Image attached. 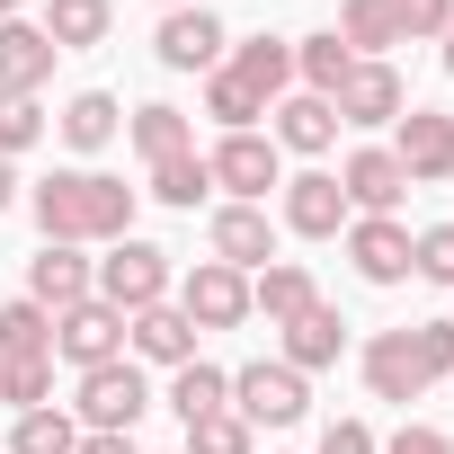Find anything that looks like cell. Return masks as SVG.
<instances>
[{
  "label": "cell",
  "instance_id": "cell-1",
  "mask_svg": "<svg viewBox=\"0 0 454 454\" xmlns=\"http://www.w3.org/2000/svg\"><path fill=\"white\" fill-rule=\"evenodd\" d=\"M36 232H45V241H72V250L125 241V232H134V187L107 178V169H54V178L36 187Z\"/></svg>",
  "mask_w": 454,
  "mask_h": 454
},
{
  "label": "cell",
  "instance_id": "cell-2",
  "mask_svg": "<svg viewBox=\"0 0 454 454\" xmlns=\"http://www.w3.org/2000/svg\"><path fill=\"white\" fill-rule=\"evenodd\" d=\"M98 303H116L125 321L134 312H152V303H169V250H152V241H107V259H98Z\"/></svg>",
  "mask_w": 454,
  "mask_h": 454
},
{
  "label": "cell",
  "instance_id": "cell-3",
  "mask_svg": "<svg viewBox=\"0 0 454 454\" xmlns=\"http://www.w3.org/2000/svg\"><path fill=\"white\" fill-rule=\"evenodd\" d=\"M152 410V383H143V365L134 356H116V365H90L81 374V436H134V419Z\"/></svg>",
  "mask_w": 454,
  "mask_h": 454
},
{
  "label": "cell",
  "instance_id": "cell-4",
  "mask_svg": "<svg viewBox=\"0 0 454 454\" xmlns=\"http://www.w3.org/2000/svg\"><path fill=\"white\" fill-rule=\"evenodd\" d=\"M169 303L196 321V339H205V330H241V321H250V277L223 268V259H196V268L169 286Z\"/></svg>",
  "mask_w": 454,
  "mask_h": 454
},
{
  "label": "cell",
  "instance_id": "cell-5",
  "mask_svg": "<svg viewBox=\"0 0 454 454\" xmlns=\"http://www.w3.org/2000/svg\"><path fill=\"white\" fill-rule=\"evenodd\" d=\"M303 410H312V392H303V374H294L286 356H259V365L232 374V419H250V427H294Z\"/></svg>",
  "mask_w": 454,
  "mask_h": 454
},
{
  "label": "cell",
  "instance_id": "cell-6",
  "mask_svg": "<svg viewBox=\"0 0 454 454\" xmlns=\"http://www.w3.org/2000/svg\"><path fill=\"white\" fill-rule=\"evenodd\" d=\"M54 356L81 365V374H90V365H116V356H125V312L98 303V294L72 303V312H54Z\"/></svg>",
  "mask_w": 454,
  "mask_h": 454
},
{
  "label": "cell",
  "instance_id": "cell-7",
  "mask_svg": "<svg viewBox=\"0 0 454 454\" xmlns=\"http://www.w3.org/2000/svg\"><path fill=\"white\" fill-rule=\"evenodd\" d=\"M223 45H232V36H223V19L205 10V0H196V10H160V27H152V54L169 72H223Z\"/></svg>",
  "mask_w": 454,
  "mask_h": 454
},
{
  "label": "cell",
  "instance_id": "cell-8",
  "mask_svg": "<svg viewBox=\"0 0 454 454\" xmlns=\"http://www.w3.org/2000/svg\"><path fill=\"white\" fill-rule=\"evenodd\" d=\"M205 169H214V187L232 196V205H259L268 187H286V178H277V143H268V134H223V143L205 152Z\"/></svg>",
  "mask_w": 454,
  "mask_h": 454
},
{
  "label": "cell",
  "instance_id": "cell-9",
  "mask_svg": "<svg viewBox=\"0 0 454 454\" xmlns=\"http://www.w3.org/2000/svg\"><path fill=\"white\" fill-rule=\"evenodd\" d=\"M205 250H214L223 268L259 277V268L277 259V223H268V205H214V223H205Z\"/></svg>",
  "mask_w": 454,
  "mask_h": 454
},
{
  "label": "cell",
  "instance_id": "cell-10",
  "mask_svg": "<svg viewBox=\"0 0 454 454\" xmlns=\"http://www.w3.org/2000/svg\"><path fill=\"white\" fill-rule=\"evenodd\" d=\"M392 160L410 169V187L454 178V116H436V107H401V143H392Z\"/></svg>",
  "mask_w": 454,
  "mask_h": 454
},
{
  "label": "cell",
  "instance_id": "cell-11",
  "mask_svg": "<svg viewBox=\"0 0 454 454\" xmlns=\"http://www.w3.org/2000/svg\"><path fill=\"white\" fill-rule=\"evenodd\" d=\"M98 294V268L72 250V241H45L36 259H27V303H45V312H72V303H90Z\"/></svg>",
  "mask_w": 454,
  "mask_h": 454
},
{
  "label": "cell",
  "instance_id": "cell-12",
  "mask_svg": "<svg viewBox=\"0 0 454 454\" xmlns=\"http://www.w3.org/2000/svg\"><path fill=\"white\" fill-rule=\"evenodd\" d=\"M54 81V36L36 19H0V98H36Z\"/></svg>",
  "mask_w": 454,
  "mask_h": 454
},
{
  "label": "cell",
  "instance_id": "cell-13",
  "mask_svg": "<svg viewBox=\"0 0 454 454\" xmlns=\"http://www.w3.org/2000/svg\"><path fill=\"white\" fill-rule=\"evenodd\" d=\"M339 125H401V107H410V90H401V72L392 63H356L348 81H339Z\"/></svg>",
  "mask_w": 454,
  "mask_h": 454
},
{
  "label": "cell",
  "instance_id": "cell-14",
  "mask_svg": "<svg viewBox=\"0 0 454 454\" xmlns=\"http://www.w3.org/2000/svg\"><path fill=\"white\" fill-rule=\"evenodd\" d=\"M339 196H348V214H392V205L410 196V169H401L383 143H365V152H348V169H339Z\"/></svg>",
  "mask_w": 454,
  "mask_h": 454
},
{
  "label": "cell",
  "instance_id": "cell-15",
  "mask_svg": "<svg viewBox=\"0 0 454 454\" xmlns=\"http://www.w3.org/2000/svg\"><path fill=\"white\" fill-rule=\"evenodd\" d=\"M348 259H356L365 286H401L410 277V232H401L392 214H356L348 223Z\"/></svg>",
  "mask_w": 454,
  "mask_h": 454
},
{
  "label": "cell",
  "instance_id": "cell-16",
  "mask_svg": "<svg viewBox=\"0 0 454 454\" xmlns=\"http://www.w3.org/2000/svg\"><path fill=\"white\" fill-rule=\"evenodd\" d=\"M365 392H374V401H401V410H410V401L427 392L410 330H374V339H365Z\"/></svg>",
  "mask_w": 454,
  "mask_h": 454
},
{
  "label": "cell",
  "instance_id": "cell-17",
  "mask_svg": "<svg viewBox=\"0 0 454 454\" xmlns=\"http://www.w3.org/2000/svg\"><path fill=\"white\" fill-rule=\"evenodd\" d=\"M286 232H303V241H330V232H348V196H339V178H330V169H303V178H286Z\"/></svg>",
  "mask_w": 454,
  "mask_h": 454
},
{
  "label": "cell",
  "instance_id": "cell-18",
  "mask_svg": "<svg viewBox=\"0 0 454 454\" xmlns=\"http://www.w3.org/2000/svg\"><path fill=\"white\" fill-rule=\"evenodd\" d=\"M125 348H134L143 365H169V374H178V365L196 356V321H187L178 303H152V312L125 321Z\"/></svg>",
  "mask_w": 454,
  "mask_h": 454
},
{
  "label": "cell",
  "instance_id": "cell-19",
  "mask_svg": "<svg viewBox=\"0 0 454 454\" xmlns=\"http://www.w3.org/2000/svg\"><path fill=\"white\" fill-rule=\"evenodd\" d=\"M286 330V365L294 374H321V365H339V348H348V321L330 312V303H303L294 321H277Z\"/></svg>",
  "mask_w": 454,
  "mask_h": 454
},
{
  "label": "cell",
  "instance_id": "cell-20",
  "mask_svg": "<svg viewBox=\"0 0 454 454\" xmlns=\"http://www.w3.org/2000/svg\"><path fill=\"white\" fill-rule=\"evenodd\" d=\"M223 72H232L259 107H277L286 90H294V45H277V36H250V45H232V63H223Z\"/></svg>",
  "mask_w": 454,
  "mask_h": 454
},
{
  "label": "cell",
  "instance_id": "cell-21",
  "mask_svg": "<svg viewBox=\"0 0 454 454\" xmlns=\"http://www.w3.org/2000/svg\"><path fill=\"white\" fill-rule=\"evenodd\" d=\"M268 116H277V134H268L277 152H330V143H339V107H330V98H312V90L277 98Z\"/></svg>",
  "mask_w": 454,
  "mask_h": 454
},
{
  "label": "cell",
  "instance_id": "cell-22",
  "mask_svg": "<svg viewBox=\"0 0 454 454\" xmlns=\"http://www.w3.org/2000/svg\"><path fill=\"white\" fill-rule=\"evenodd\" d=\"M303 303H321V286H312V268H303V259H268V268L250 277V312H268V330H277V321H294Z\"/></svg>",
  "mask_w": 454,
  "mask_h": 454
},
{
  "label": "cell",
  "instance_id": "cell-23",
  "mask_svg": "<svg viewBox=\"0 0 454 454\" xmlns=\"http://www.w3.org/2000/svg\"><path fill=\"white\" fill-rule=\"evenodd\" d=\"M339 45H348L356 63H383V45H401L392 0H339Z\"/></svg>",
  "mask_w": 454,
  "mask_h": 454
},
{
  "label": "cell",
  "instance_id": "cell-24",
  "mask_svg": "<svg viewBox=\"0 0 454 454\" xmlns=\"http://www.w3.org/2000/svg\"><path fill=\"white\" fill-rule=\"evenodd\" d=\"M169 410L196 427V419H214V410H232V374L223 365H205V356H187L178 374H169Z\"/></svg>",
  "mask_w": 454,
  "mask_h": 454
},
{
  "label": "cell",
  "instance_id": "cell-25",
  "mask_svg": "<svg viewBox=\"0 0 454 454\" xmlns=\"http://www.w3.org/2000/svg\"><path fill=\"white\" fill-rule=\"evenodd\" d=\"M348 72H356V54L339 45V27H321V36H303V45H294V81H303L312 98H339V81H348Z\"/></svg>",
  "mask_w": 454,
  "mask_h": 454
},
{
  "label": "cell",
  "instance_id": "cell-26",
  "mask_svg": "<svg viewBox=\"0 0 454 454\" xmlns=\"http://www.w3.org/2000/svg\"><path fill=\"white\" fill-rule=\"evenodd\" d=\"M107 19H116L107 0H45V19H36V27L54 36V54H81V45L107 36Z\"/></svg>",
  "mask_w": 454,
  "mask_h": 454
},
{
  "label": "cell",
  "instance_id": "cell-27",
  "mask_svg": "<svg viewBox=\"0 0 454 454\" xmlns=\"http://www.w3.org/2000/svg\"><path fill=\"white\" fill-rule=\"evenodd\" d=\"M116 125H125V107H116L107 90H81V98L63 107V143H72V152H107Z\"/></svg>",
  "mask_w": 454,
  "mask_h": 454
},
{
  "label": "cell",
  "instance_id": "cell-28",
  "mask_svg": "<svg viewBox=\"0 0 454 454\" xmlns=\"http://www.w3.org/2000/svg\"><path fill=\"white\" fill-rule=\"evenodd\" d=\"M125 134H134V152H143V160H178V152H196V125H187L178 107H134V116H125Z\"/></svg>",
  "mask_w": 454,
  "mask_h": 454
},
{
  "label": "cell",
  "instance_id": "cell-29",
  "mask_svg": "<svg viewBox=\"0 0 454 454\" xmlns=\"http://www.w3.org/2000/svg\"><path fill=\"white\" fill-rule=\"evenodd\" d=\"M10 454H81V419L72 410H19V427H10Z\"/></svg>",
  "mask_w": 454,
  "mask_h": 454
},
{
  "label": "cell",
  "instance_id": "cell-30",
  "mask_svg": "<svg viewBox=\"0 0 454 454\" xmlns=\"http://www.w3.org/2000/svg\"><path fill=\"white\" fill-rule=\"evenodd\" d=\"M0 356H54V312L27 303V294H10V303H0Z\"/></svg>",
  "mask_w": 454,
  "mask_h": 454
},
{
  "label": "cell",
  "instance_id": "cell-31",
  "mask_svg": "<svg viewBox=\"0 0 454 454\" xmlns=\"http://www.w3.org/2000/svg\"><path fill=\"white\" fill-rule=\"evenodd\" d=\"M152 196H160V205H178V214H196V196H214V169H205V152L152 160Z\"/></svg>",
  "mask_w": 454,
  "mask_h": 454
},
{
  "label": "cell",
  "instance_id": "cell-32",
  "mask_svg": "<svg viewBox=\"0 0 454 454\" xmlns=\"http://www.w3.org/2000/svg\"><path fill=\"white\" fill-rule=\"evenodd\" d=\"M205 116H214L223 134H259V116H268V107H259L232 72H205Z\"/></svg>",
  "mask_w": 454,
  "mask_h": 454
},
{
  "label": "cell",
  "instance_id": "cell-33",
  "mask_svg": "<svg viewBox=\"0 0 454 454\" xmlns=\"http://www.w3.org/2000/svg\"><path fill=\"white\" fill-rule=\"evenodd\" d=\"M54 392V356H0V401L10 410H45Z\"/></svg>",
  "mask_w": 454,
  "mask_h": 454
},
{
  "label": "cell",
  "instance_id": "cell-34",
  "mask_svg": "<svg viewBox=\"0 0 454 454\" xmlns=\"http://www.w3.org/2000/svg\"><path fill=\"white\" fill-rule=\"evenodd\" d=\"M250 436H259L250 419L214 410V419H196V427H187V445H178V454H250Z\"/></svg>",
  "mask_w": 454,
  "mask_h": 454
},
{
  "label": "cell",
  "instance_id": "cell-35",
  "mask_svg": "<svg viewBox=\"0 0 454 454\" xmlns=\"http://www.w3.org/2000/svg\"><path fill=\"white\" fill-rule=\"evenodd\" d=\"M410 277L454 286V223H427V232H410Z\"/></svg>",
  "mask_w": 454,
  "mask_h": 454
},
{
  "label": "cell",
  "instance_id": "cell-36",
  "mask_svg": "<svg viewBox=\"0 0 454 454\" xmlns=\"http://www.w3.org/2000/svg\"><path fill=\"white\" fill-rule=\"evenodd\" d=\"M45 143V107L36 98H0V160H19Z\"/></svg>",
  "mask_w": 454,
  "mask_h": 454
},
{
  "label": "cell",
  "instance_id": "cell-37",
  "mask_svg": "<svg viewBox=\"0 0 454 454\" xmlns=\"http://www.w3.org/2000/svg\"><path fill=\"white\" fill-rule=\"evenodd\" d=\"M410 348H419V374L427 383H454V321H419Z\"/></svg>",
  "mask_w": 454,
  "mask_h": 454
},
{
  "label": "cell",
  "instance_id": "cell-38",
  "mask_svg": "<svg viewBox=\"0 0 454 454\" xmlns=\"http://www.w3.org/2000/svg\"><path fill=\"white\" fill-rule=\"evenodd\" d=\"M392 19H401V36H419V45H436V36L454 27V0H392Z\"/></svg>",
  "mask_w": 454,
  "mask_h": 454
},
{
  "label": "cell",
  "instance_id": "cell-39",
  "mask_svg": "<svg viewBox=\"0 0 454 454\" xmlns=\"http://www.w3.org/2000/svg\"><path fill=\"white\" fill-rule=\"evenodd\" d=\"M321 454H383V445H374L365 419H330V427H321Z\"/></svg>",
  "mask_w": 454,
  "mask_h": 454
},
{
  "label": "cell",
  "instance_id": "cell-40",
  "mask_svg": "<svg viewBox=\"0 0 454 454\" xmlns=\"http://www.w3.org/2000/svg\"><path fill=\"white\" fill-rule=\"evenodd\" d=\"M383 454H454V436H445V427H427V419H410V427H401Z\"/></svg>",
  "mask_w": 454,
  "mask_h": 454
},
{
  "label": "cell",
  "instance_id": "cell-41",
  "mask_svg": "<svg viewBox=\"0 0 454 454\" xmlns=\"http://www.w3.org/2000/svg\"><path fill=\"white\" fill-rule=\"evenodd\" d=\"M81 454H134V436H81Z\"/></svg>",
  "mask_w": 454,
  "mask_h": 454
},
{
  "label": "cell",
  "instance_id": "cell-42",
  "mask_svg": "<svg viewBox=\"0 0 454 454\" xmlns=\"http://www.w3.org/2000/svg\"><path fill=\"white\" fill-rule=\"evenodd\" d=\"M19 205V160H0V214Z\"/></svg>",
  "mask_w": 454,
  "mask_h": 454
},
{
  "label": "cell",
  "instance_id": "cell-43",
  "mask_svg": "<svg viewBox=\"0 0 454 454\" xmlns=\"http://www.w3.org/2000/svg\"><path fill=\"white\" fill-rule=\"evenodd\" d=\"M436 45H445V72H454V27H445V36H436Z\"/></svg>",
  "mask_w": 454,
  "mask_h": 454
},
{
  "label": "cell",
  "instance_id": "cell-44",
  "mask_svg": "<svg viewBox=\"0 0 454 454\" xmlns=\"http://www.w3.org/2000/svg\"><path fill=\"white\" fill-rule=\"evenodd\" d=\"M19 10H27V0H0V19H19Z\"/></svg>",
  "mask_w": 454,
  "mask_h": 454
},
{
  "label": "cell",
  "instance_id": "cell-45",
  "mask_svg": "<svg viewBox=\"0 0 454 454\" xmlns=\"http://www.w3.org/2000/svg\"><path fill=\"white\" fill-rule=\"evenodd\" d=\"M160 10H196V0H160Z\"/></svg>",
  "mask_w": 454,
  "mask_h": 454
}]
</instances>
